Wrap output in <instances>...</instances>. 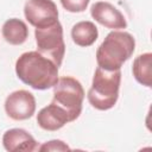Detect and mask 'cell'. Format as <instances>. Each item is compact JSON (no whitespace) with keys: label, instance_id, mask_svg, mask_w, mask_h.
<instances>
[{"label":"cell","instance_id":"5","mask_svg":"<svg viewBox=\"0 0 152 152\" xmlns=\"http://www.w3.org/2000/svg\"><path fill=\"white\" fill-rule=\"evenodd\" d=\"M34 37L37 43V51L51 59L59 68L65 55L63 27L59 20L43 27H36Z\"/></svg>","mask_w":152,"mask_h":152},{"label":"cell","instance_id":"9","mask_svg":"<svg viewBox=\"0 0 152 152\" xmlns=\"http://www.w3.org/2000/svg\"><path fill=\"white\" fill-rule=\"evenodd\" d=\"M68 122H71L68 113L55 102L42 108L37 114V124L45 131H58Z\"/></svg>","mask_w":152,"mask_h":152},{"label":"cell","instance_id":"3","mask_svg":"<svg viewBox=\"0 0 152 152\" xmlns=\"http://www.w3.org/2000/svg\"><path fill=\"white\" fill-rule=\"evenodd\" d=\"M120 83L121 70L108 71L97 66L93 76L91 87L87 94L89 103L97 110L113 108L119 99Z\"/></svg>","mask_w":152,"mask_h":152},{"label":"cell","instance_id":"11","mask_svg":"<svg viewBox=\"0 0 152 152\" xmlns=\"http://www.w3.org/2000/svg\"><path fill=\"white\" fill-rule=\"evenodd\" d=\"M99 37V31L93 21L83 20L76 23L71 28L72 42L82 48H88L93 45Z\"/></svg>","mask_w":152,"mask_h":152},{"label":"cell","instance_id":"2","mask_svg":"<svg viewBox=\"0 0 152 152\" xmlns=\"http://www.w3.org/2000/svg\"><path fill=\"white\" fill-rule=\"evenodd\" d=\"M135 50L134 37L125 31L114 30L109 32L96 51L97 66L113 71L120 70Z\"/></svg>","mask_w":152,"mask_h":152},{"label":"cell","instance_id":"14","mask_svg":"<svg viewBox=\"0 0 152 152\" xmlns=\"http://www.w3.org/2000/svg\"><path fill=\"white\" fill-rule=\"evenodd\" d=\"M62 6L71 13H80L87 10L90 0H59Z\"/></svg>","mask_w":152,"mask_h":152},{"label":"cell","instance_id":"10","mask_svg":"<svg viewBox=\"0 0 152 152\" xmlns=\"http://www.w3.org/2000/svg\"><path fill=\"white\" fill-rule=\"evenodd\" d=\"M2 145L8 152H32L38 150L34 138L23 128H11L2 135Z\"/></svg>","mask_w":152,"mask_h":152},{"label":"cell","instance_id":"1","mask_svg":"<svg viewBox=\"0 0 152 152\" xmlns=\"http://www.w3.org/2000/svg\"><path fill=\"white\" fill-rule=\"evenodd\" d=\"M18 78L36 90L53 88L58 82V66L38 51L24 52L15 62Z\"/></svg>","mask_w":152,"mask_h":152},{"label":"cell","instance_id":"4","mask_svg":"<svg viewBox=\"0 0 152 152\" xmlns=\"http://www.w3.org/2000/svg\"><path fill=\"white\" fill-rule=\"evenodd\" d=\"M83 100L84 89L81 82L74 77L65 76L58 78V82L53 86L52 102L61 106L68 113L71 122L81 115Z\"/></svg>","mask_w":152,"mask_h":152},{"label":"cell","instance_id":"12","mask_svg":"<svg viewBox=\"0 0 152 152\" xmlns=\"http://www.w3.org/2000/svg\"><path fill=\"white\" fill-rule=\"evenodd\" d=\"M1 32L5 40L11 45H21L28 37L27 25L18 18H11L6 20L2 25Z\"/></svg>","mask_w":152,"mask_h":152},{"label":"cell","instance_id":"6","mask_svg":"<svg viewBox=\"0 0 152 152\" xmlns=\"http://www.w3.org/2000/svg\"><path fill=\"white\" fill-rule=\"evenodd\" d=\"M5 112L15 121L30 119L36 112V99L28 90L19 89L11 93L5 100Z\"/></svg>","mask_w":152,"mask_h":152},{"label":"cell","instance_id":"7","mask_svg":"<svg viewBox=\"0 0 152 152\" xmlns=\"http://www.w3.org/2000/svg\"><path fill=\"white\" fill-rule=\"evenodd\" d=\"M24 14L34 27H43L58 20V8L52 0H27Z\"/></svg>","mask_w":152,"mask_h":152},{"label":"cell","instance_id":"8","mask_svg":"<svg viewBox=\"0 0 152 152\" xmlns=\"http://www.w3.org/2000/svg\"><path fill=\"white\" fill-rule=\"evenodd\" d=\"M90 15L102 26L112 30H122L127 27L125 15L110 2L97 1L90 7Z\"/></svg>","mask_w":152,"mask_h":152},{"label":"cell","instance_id":"15","mask_svg":"<svg viewBox=\"0 0 152 152\" xmlns=\"http://www.w3.org/2000/svg\"><path fill=\"white\" fill-rule=\"evenodd\" d=\"M39 151H70V147L62 140H50L38 147Z\"/></svg>","mask_w":152,"mask_h":152},{"label":"cell","instance_id":"13","mask_svg":"<svg viewBox=\"0 0 152 152\" xmlns=\"http://www.w3.org/2000/svg\"><path fill=\"white\" fill-rule=\"evenodd\" d=\"M132 72L137 82L151 88L152 86V53L145 52L135 57L132 65Z\"/></svg>","mask_w":152,"mask_h":152}]
</instances>
